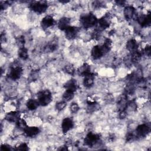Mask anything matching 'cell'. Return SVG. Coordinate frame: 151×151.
<instances>
[{
	"label": "cell",
	"mask_w": 151,
	"mask_h": 151,
	"mask_svg": "<svg viewBox=\"0 0 151 151\" xmlns=\"http://www.w3.org/2000/svg\"><path fill=\"white\" fill-rule=\"evenodd\" d=\"M97 18L92 13H88L83 15L80 18V23L84 28H89L96 25L97 22Z\"/></svg>",
	"instance_id": "cell-1"
},
{
	"label": "cell",
	"mask_w": 151,
	"mask_h": 151,
	"mask_svg": "<svg viewBox=\"0 0 151 151\" xmlns=\"http://www.w3.org/2000/svg\"><path fill=\"white\" fill-rule=\"evenodd\" d=\"M48 6V3L45 1H32L29 4L28 6L29 8L31 11L37 14L44 13L47 11Z\"/></svg>",
	"instance_id": "cell-2"
},
{
	"label": "cell",
	"mask_w": 151,
	"mask_h": 151,
	"mask_svg": "<svg viewBox=\"0 0 151 151\" xmlns=\"http://www.w3.org/2000/svg\"><path fill=\"white\" fill-rule=\"evenodd\" d=\"M37 99L39 104L42 106H47L52 100L51 93L48 90L39 91L37 93Z\"/></svg>",
	"instance_id": "cell-3"
},
{
	"label": "cell",
	"mask_w": 151,
	"mask_h": 151,
	"mask_svg": "<svg viewBox=\"0 0 151 151\" xmlns=\"http://www.w3.org/2000/svg\"><path fill=\"white\" fill-rule=\"evenodd\" d=\"M111 22V16L109 13H107L100 18L96 24V29L102 31L109 28Z\"/></svg>",
	"instance_id": "cell-4"
},
{
	"label": "cell",
	"mask_w": 151,
	"mask_h": 151,
	"mask_svg": "<svg viewBox=\"0 0 151 151\" xmlns=\"http://www.w3.org/2000/svg\"><path fill=\"white\" fill-rule=\"evenodd\" d=\"M100 136L98 134L89 132L84 139V144L89 147H92L99 142L100 140Z\"/></svg>",
	"instance_id": "cell-5"
},
{
	"label": "cell",
	"mask_w": 151,
	"mask_h": 151,
	"mask_svg": "<svg viewBox=\"0 0 151 151\" xmlns=\"http://www.w3.org/2000/svg\"><path fill=\"white\" fill-rule=\"evenodd\" d=\"M23 73L22 68L20 66H14L10 68L8 73V77L14 80L19 79Z\"/></svg>",
	"instance_id": "cell-6"
},
{
	"label": "cell",
	"mask_w": 151,
	"mask_h": 151,
	"mask_svg": "<svg viewBox=\"0 0 151 151\" xmlns=\"http://www.w3.org/2000/svg\"><path fill=\"white\" fill-rule=\"evenodd\" d=\"M150 127L146 124H142L139 125L136 130V136L137 137H145L150 132Z\"/></svg>",
	"instance_id": "cell-7"
},
{
	"label": "cell",
	"mask_w": 151,
	"mask_h": 151,
	"mask_svg": "<svg viewBox=\"0 0 151 151\" xmlns=\"http://www.w3.org/2000/svg\"><path fill=\"white\" fill-rule=\"evenodd\" d=\"M136 19L138 23L142 27H148L150 25L151 16L150 12L147 14H142L139 16H137Z\"/></svg>",
	"instance_id": "cell-8"
},
{
	"label": "cell",
	"mask_w": 151,
	"mask_h": 151,
	"mask_svg": "<svg viewBox=\"0 0 151 151\" xmlns=\"http://www.w3.org/2000/svg\"><path fill=\"white\" fill-rule=\"evenodd\" d=\"M80 29L78 27L70 26L65 30V35L68 40L74 39L78 34Z\"/></svg>",
	"instance_id": "cell-9"
},
{
	"label": "cell",
	"mask_w": 151,
	"mask_h": 151,
	"mask_svg": "<svg viewBox=\"0 0 151 151\" xmlns=\"http://www.w3.org/2000/svg\"><path fill=\"white\" fill-rule=\"evenodd\" d=\"M106 53L105 52L104 50H103L102 46L101 45H96L94 46L91 51V55L93 59L98 60L102 57Z\"/></svg>",
	"instance_id": "cell-10"
},
{
	"label": "cell",
	"mask_w": 151,
	"mask_h": 151,
	"mask_svg": "<svg viewBox=\"0 0 151 151\" xmlns=\"http://www.w3.org/2000/svg\"><path fill=\"white\" fill-rule=\"evenodd\" d=\"M74 126V122L70 117L64 118L61 123V129L64 133H67Z\"/></svg>",
	"instance_id": "cell-11"
},
{
	"label": "cell",
	"mask_w": 151,
	"mask_h": 151,
	"mask_svg": "<svg viewBox=\"0 0 151 151\" xmlns=\"http://www.w3.org/2000/svg\"><path fill=\"white\" fill-rule=\"evenodd\" d=\"M55 23V21L53 17L50 15H46L44 17L41 21V27L45 29L51 27H52Z\"/></svg>",
	"instance_id": "cell-12"
},
{
	"label": "cell",
	"mask_w": 151,
	"mask_h": 151,
	"mask_svg": "<svg viewBox=\"0 0 151 151\" xmlns=\"http://www.w3.org/2000/svg\"><path fill=\"white\" fill-rule=\"evenodd\" d=\"M124 15L126 19H132L136 16V9L132 6H127L124 9Z\"/></svg>",
	"instance_id": "cell-13"
},
{
	"label": "cell",
	"mask_w": 151,
	"mask_h": 151,
	"mask_svg": "<svg viewBox=\"0 0 151 151\" xmlns=\"http://www.w3.org/2000/svg\"><path fill=\"white\" fill-rule=\"evenodd\" d=\"M24 132L26 136L29 137H33L39 133L40 129L37 127L35 126H27L24 130Z\"/></svg>",
	"instance_id": "cell-14"
},
{
	"label": "cell",
	"mask_w": 151,
	"mask_h": 151,
	"mask_svg": "<svg viewBox=\"0 0 151 151\" xmlns=\"http://www.w3.org/2000/svg\"><path fill=\"white\" fill-rule=\"evenodd\" d=\"M64 87L65 90H69L73 92H75L78 88V83L75 79H71L68 80L64 85Z\"/></svg>",
	"instance_id": "cell-15"
},
{
	"label": "cell",
	"mask_w": 151,
	"mask_h": 151,
	"mask_svg": "<svg viewBox=\"0 0 151 151\" xmlns=\"http://www.w3.org/2000/svg\"><path fill=\"white\" fill-rule=\"evenodd\" d=\"M20 113L18 111H11L5 115V119L9 122H17L20 119Z\"/></svg>",
	"instance_id": "cell-16"
},
{
	"label": "cell",
	"mask_w": 151,
	"mask_h": 151,
	"mask_svg": "<svg viewBox=\"0 0 151 151\" xmlns=\"http://www.w3.org/2000/svg\"><path fill=\"white\" fill-rule=\"evenodd\" d=\"M70 19L67 17H63L58 22V28L61 30L65 31L70 25Z\"/></svg>",
	"instance_id": "cell-17"
},
{
	"label": "cell",
	"mask_w": 151,
	"mask_h": 151,
	"mask_svg": "<svg viewBox=\"0 0 151 151\" xmlns=\"http://www.w3.org/2000/svg\"><path fill=\"white\" fill-rule=\"evenodd\" d=\"M77 72L79 76L83 77L86 76V75L91 73V68L90 65H88L87 63H84L78 68Z\"/></svg>",
	"instance_id": "cell-18"
},
{
	"label": "cell",
	"mask_w": 151,
	"mask_h": 151,
	"mask_svg": "<svg viewBox=\"0 0 151 151\" xmlns=\"http://www.w3.org/2000/svg\"><path fill=\"white\" fill-rule=\"evenodd\" d=\"M94 75L93 73H90L84 76V78L83 80V85L86 87H90L94 84Z\"/></svg>",
	"instance_id": "cell-19"
},
{
	"label": "cell",
	"mask_w": 151,
	"mask_h": 151,
	"mask_svg": "<svg viewBox=\"0 0 151 151\" xmlns=\"http://www.w3.org/2000/svg\"><path fill=\"white\" fill-rule=\"evenodd\" d=\"M126 48L132 53L137 51L138 44L136 41L134 39L129 40L126 43Z\"/></svg>",
	"instance_id": "cell-20"
},
{
	"label": "cell",
	"mask_w": 151,
	"mask_h": 151,
	"mask_svg": "<svg viewBox=\"0 0 151 151\" xmlns=\"http://www.w3.org/2000/svg\"><path fill=\"white\" fill-rule=\"evenodd\" d=\"M39 103L38 101L34 99H29L27 101L26 103L27 107L30 110H35L39 106Z\"/></svg>",
	"instance_id": "cell-21"
},
{
	"label": "cell",
	"mask_w": 151,
	"mask_h": 151,
	"mask_svg": "<svg viewBox=\"0 0 151 151\" xmlns=\"http://www.w3.org/2000/svg\"><path fill=\"white\" fill-rule=\"evenodd\" d=\"M142 53L141 52L139 51H136L135 52H133L132 53L131 58H130V61L132 63H137L142 57Z\"/></svg>",
	"instance_id": "cell-22"
},
{
	"label": "cell",
	"mask_w": 151,
	"mask_h": 151,
	"mask_svg": "<svg viewBox=\"0 0 151 151\" xmlns=\"http://www.w3.org/2000/svg\"><path fill=\"white\" fill-rule=\"evenodd\" d=\"M18 55L21 59L24 60H27L28 57V50L24 47L19 48V50H18Z\"/></svg>",
	"instance_id": "cell-23"
},
{
	"label": "cell",
	"mask_w": 151,
	"mask_h": 151,
	"mask_svg": "<svg viewBox=\"0 0 151 151\" xmlns=\"http://www.w3.org/2000/svg\"><path fill=\"white\" fill-rule=\"evenodd\" d=\"M74 96V93L69 90H65L63 94V99L65 101H70Z\"/></svg>",
	"instance_id": "cell-24"
},
{
	"label": "cell",
	"mask_w": 151,
	"mask_h": 151,
	"mask_svg": "<svg viewBox=\"0 0 151 151\" xmlns=\"http://www.w3.org/2000/svg\"><path fill=\"white\" fill-rule=\"evenodd\" d=\"M103 48L104 49V51L106 52V53L108 52L111 48V46H112V41L110 38H106L104 40V44L101 45Z\"/></svg>",
	"instance_id": "cell-25"
},
{
	"label": "cell",
	"mask_w": 151,
	"mask_h": 151,
	"mask_svg": "<svg viewBox=\"0 0 151 151\" xmlns=\"http://www.w3.org/2000/svg\"><path fill=\"white\" fill-rule=\"evenodd\" d=\"M16 125H17V127L18 129H19L21 130H24L26 129V127L28 126L25 120L23 119H21V118H20L16 122Z\"/></svg>",
	"instance_id": "cell-26"
},
{
	"label": "cell",
	"mask_w": 151,
	"mask_h": 151,
	"mask_svg": "<svg viewBox=\"0 0 151 151\" xmlns=\"http://www.w3.org/2000/svg\"><path fill=\"white\" fill-rule=\"evenodd\" d=\"M137 109V104L134 100H132L127 102L126 109L129 111H134Z\"/></svg>",
	"instance_id": "cell-27"
},
{
	"label": "cell",
	"mask_w": 151,
	"mask_h": 151,
	"mask_svg": "<svg viewBox=\"0 0 151 151\" xmlns=\"http://www.w3.org/2000/svg\"><path fill=\"white\" fill-rule=\"evenodd\" d=\"M64 71L65 73L70 75H73L75 73V70L72 65H67L64 67Z\"/></svg>",
	"instance_id": "cell-28"
},
{
	"label": "cell",
	"mask_w": 151,
	"mask_h": 151,
	"mask_svg": "<svg viewBox=\"0 0 151 151\" xmlns=\"http://www.w3.org/2000/svg\"><path fill=\"white\" fill-rule=\"evenodd\" d=\"M66 106H67L66 101L63 100V101H59L57 103H56L55 108L57 110L61 111V110H63L66 107Z\"/></svg>",
	"instance_id": "cell-29"
},
{
	"label": "cell",
	"mask_w": 151,
	"mask_h": 151,
	"mask_svg": "<svg viewBox=\"0 0 151 151\" xmlns=\"http://www.w3.org/2000/svg\"><path fill=\"white\" fill-rule=\"evenodd\" d=\"M25 42V38L23 35H20V36L18 37L16 39V42L18 44V45L20 47L19 48L24 47Z\"/></svg>",
	"instance_id": "cell-30"
},
{
	"label": "cell",
	"mask_w": 151,
	"mask_h": 151,
	"mask_svg": "<svg viewBox=\"0 0 151 151\" xmlns=\"http://www.w3.org/2000/svg\"><path fill=\"white\" fill-rule=\"evenodd\" d=\"M101 37V31L97 30V29H94L93 32L91 33V38L92 39L94 40H98Z\"/></svg>",
	"instance_id": "cell-31"
},
{
	"label": "cell",
	"mask_w": 151,
	"mask_h": 151,
	"mask_svg": "<svg viewBox=\"0 0 151 151\" xmlns=\"http://www.w3.org/2000/svg\"><path fill=\"white\" fill-rule=\"evenodd\" d=\"M15 149L17 150H28L29 147L25 143H23L19 145L18 146H16V148Z\"/></svg>",
	"instance_id": "cell-32"
},
{
	"label": "cell",
	"mask_w": 151,
	"mask_h": 151,
	"mask_svg": "<svg viewBox=\"0 0 151 151\" xmlns=\"http://www.w3.org/2000/svg\"><path fill=\"white\" fill-rule=\"evenodd\" d=\"M79 110V106L76 103H73L70 105V110L72 113H77Z\"/></svg>",
	"instance_id": "cell-33"
},
{
	"label": "cell",
	"mask_w": 151,
	"mask_h": 151,
	"mask_svg": "<svg viewBox=\"0 0 151 151\" xmlns=\"http://www.w3.org/2000/svg\"><path fill=\"white\" fill-rule=\"evenodd\" d=\"M136 135L134 134V133H129L127 134V135L126 136V140L127 141H132L133 140H134V139L136 137Z\"/></svg>",
	"instance_id": "cell-34"
},
{
	"label": "cell",
	"mask_w": 151,
	"mask_h": 151,
	"mask_svg": "<svg viewBox=\"0 0 151 151\" xmlns=\"http://www.w3.org/2000/svg\"><path fill=\"white\" fill-rule=\"evenodd\" d=\"M127 116V111L126 110H120L119 112V117L120 119H124Z\"/></svg>",
	"instance_id": "cell-35"
},
{
	"label": "cell",
	"mask_w": 151,
	"mask_h": 151,
	"mask_svg": "<svg viewBox=\"0 0 151 151\" xmlns=\"http://www.w3.org/2000/svg\"><path fill=\"white\" fill-rule=\"evenodd\" d=\"M103 6V4L101 1H94L93 2V6L96 8H99L100 7H102Z\"/></svg>",
	"instance_id": "cell-36"
},
{
	"label": "cell",
	"mask_w": 151,
	"mask_h": 151,
	"mask_svg": "<svg viewBox=\"0 0 151 151\" xmlns=\"http://www.w3.org/2000/svg\"><path fill=\"white\" fill-rule=\"evenodd\" d=\"M144 52L147 55L150 56V46L149 45H147L145 47L144 49Z\"/></svg>",
	"instance_id": "cell-37"
},
{
	"label": "cell",
	"mask_w": 151,
	"mask_h": 151,
	"mask_svg": "<svg viewBox=\"0 0 151 151\" xmlns=\"http://www.w3.org/2000/svg\"><path fill=\"white\" fill-rule=\"evenodd\" d=\"M11 147H10V146L7 145H2L1 147V150H11Z\"/></svg>",
	"instance_id": "cell-38"
},
{
	"label": "cell",
	"mask_w": 151,
	"mask_h": 151,
	"mask_svg": "<svg viewBox=\"0 0 151 151\" xmlns=\"http://www.w3.org/2000/svg\"><path fill=\"white\" fill-rule=\"evenodd\" d=\"M115 2L116 3V4L117 5H120V6H123L125 4V1H116Z\"/></svg>",
	"instance_id": "cell-39"
},
{
	"label": "cell",
	"mask_w": 151,
	"mask_h": 151,
	"mask_svg": "<svg viewBox=\"0 0 151 151\" xmlns=\"http://www.w3.org/2000/svg\"><path fill=\"white\" fill-rule=\"evenodd\" d=\"M59 150H68V148H67V146H63L61 147L59 149Z\"/></svg>",
	"instance_id": "cell-40"
},
{
	"label": "cell",
	"mask_w": 151,
	"mask_h": 151,
	"mask_svg": "<svg viewBox=\"0 0 151 151\" xmlns=\"http://www.w3.org/2000/svg\"><path fill=\"white\" fill-rule=\"evenodd\" d=\"M60 2L61 3H64V4H65V3L69 2V1H60Z\"/></svg>",
	"instance_id": "cell-41"
}]
</instances>
